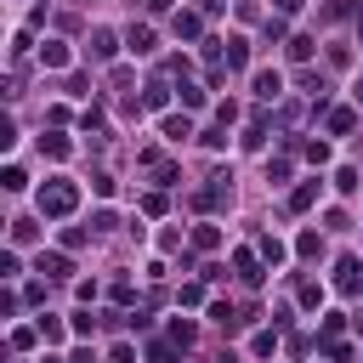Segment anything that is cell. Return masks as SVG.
<instances>
[{
  "instance_id": "cell-9",
  "label": "cell",
  "mask_w": 363,
  "mask_h": 363,
  "mask_svg": "<svg viewBox=\"0 0 363 363\" xmlns=\"http://www.w3.org/2000/svg\"><path fill=\"white\" fill-rule=\"evenodd\" d=\"M233 267H239V279H244V284H261V267H267V261H261L255 250H239V255H233Z\"/></svg>"
},
{
  "instance_id": "cell-2",
  "label": "cell",
  "mask_w": 363,
  "mask_h": 363,
  "mask_svg": "<svg viewBox=\"0 0 363 363\" xmlns=\"http://www.w3.org/2000/svg\"><path fill=\"white\" fill-rule=\"evenodd\" d=\"M335 290H341V295H357V290H363V261H357V255H341V261H335Z\"/></svg>"
},
{
  "instance_id": "cell-39",
  "label": "cell",
  "mask_w": 363,
  "mask_h": 363,
  "mask_svg": "<svg viewBox=\"0 0 363 363\" xmlns=\"http://www.w3.org/2000/svg\"><path fill=\"white\" fill-rule=\"evenodd\" d=\"M148 357H154V363H170V346H165V341H154V346H148Z\"/></svg>"
},
{
  "instance_id": "cell-40",
  "label": "cell",
  "mask_w": 363,
  "mask_h": 363,
  "mask_svg": "<svg viewBox=\"0 0 363 363\" xmlns=\"http://www.w3.org/2000/svg\"><path fill=\"white\" fill-rule=\"evenodd\" d=\"M148 6H154V12H170V0H148Z\"/></svg>"
},
{
  "instance_id": "cell-28",
  "label": "cell",
  "mask_w": 363,
  "mask_h": 363,
  "mask_svg": "<svg viewBox=\"0 0 363 363\" xmlns=\"http://www.w3.org/2000/svg\"><path fill=\"white\" fill-rule=\"evenodd\" d=\"M17 272H23V261H17V250H6L0 255V279H17Z\"/></svg>"
},
{
  "instance_id": "cell-4",
  "label": "cell",
  "mask_w": 363,
  "mask_h": 363,
  "mask_svg": "<svg viewBox=\"0 0 363 363\" xmlns=\"http://www.w3.org/2000/svg\"><path fill=\"white\" fill-rule=\"evenodd\" d=\"M255 97H261V103H279V97H284V74H279V68H261V74H255Z\"/></svg>"
},
{
  "instance_id": "cell-7",
  "label": "cell",
  "mask_w": 363,
  "mask_h": 363,
  "mask_svg": "<svg viewBox=\"0 0 363 363\" xmlns=\"http://www.w3.org/2000/svg\"><path fill=\"white\" fill-rule=\"evenodd\" d=\"M159 131H165V142H188V136H193V119H188V114H165Z\"/></svg>"
},
{
  "instance_id": "cell-17",
  "label": "cell",
  "mask_w": 363,
  "mask_h": 363,
  "mask_svg": "<svg viewBox=\"0 0 363 363\" xmlns=\"http://www.w3.org/2000/svg\"><path fill=\"white\" fill-rule=\"evenodd\" d=\"M357 125V108H329V136H346Z\"/></svg>"
},
{
  "instance_id": "cell-34",
  "label": "cell",
  "mask_w": 363,
  "mask_h": 363,
  "mask_svg": "<svg viewBox=\"0 0 363 363\" xmlns=\"http://www.w3.org/2000/svg\"><path fill=\"white\" fill-rule=\"evenodd\" d=\"M233 119H239V103H221V108H216V125H221V131L233 125Z\"/></svg>"
},
{
  "instance_id": "cell-41",
  "label": "cell",
  "mask_w": 363,
  "mask_h": 363,
  "mask_svg": "<svg viewBox=\"0 0 363 363\" xmlns=\"http://www.w3.org/2000/svg\"><path fill=\"white\" fill-rule=\"evenodd\" d=\"M352 329H357V335H363V312H352Z\"/></svg>"
},
{
  "instance_id": "cell-6",
  "label": "cell",
  "mask_w": 363,
  "mask_h": 363,
  "mask_svg": "<svg viewBox=\"0 0 363 363\" xmlns=\"http://www.w3.org/2000/svg\"><path fill=\"white\" fill-rule=\"evenodd\" d=\"M40 272H45V279H68V272H74V261L63 255V250H40V261H34Z\"/></svg>"
},
{
  "instance_id": "cell-33",
  "label": "cell",
  "mask_w": 363,
  "mask_h": 363,
  "mask_svg": "<svg viewBox=\"0 0 363 363\" xmlns=\"http://www.w3.org/2000/svg\"><path fill=\"white\" fill-rule=\"evenodd\" d=\"M74 335H91V329H97V318H91V312H74V324H68Z\"/></svg>"
},
{
  "instance_id": "cell-31",
  "label": "cell",
  "mask_w": 363,
  "mask_h": 363,
  "mask_svg": "<svg viewBox=\"0 0 363 363\" xmlns=\"http://www.w3.org/2000/svg\"><path fill=\"white\" fill-rule=\"evenodd\" d=\"M324 352H329L335 363H352V346H346V341H324Z\"/></svg>"
},
{
  "instance_id": "cell-30",
  "label": "cell",
  "mask_w": 363,
  "mask_h": 363,
  "mask_svg": "<svg viewBox=\"0 0 363 363\" xmlns=\"http://www.w3.org/2000/svg\"><path fill=\"white\" fill-rule=\"evenodd\" d=\"M335 188H341V193H352V188H357V170H352V165H341V170H335Z\"/></svg>"
},
{
  "instance_id": "cell-44",
  "label": "cell",
  "mask_w": 363,
  "mask_h": 363,
  "mask_svg": "<svg viewBox=\"0 0 363 363\" xmlns=\"http://www.w3.org/2000/svg\"><path fill=\"white\" fill-rule=\"evenodd\" d=\"M357 34H363V23H357Z\"/></svg>"
},
{
  "instance_id": "cell-8",
  "label": "cell",
  "mask_w": 363,
  "mask_h": 363,
  "mask_svg": "<svg viewBox=\"0 0 363 363\" xmlns=\"http://www.w3.org/2000/svg\"><path fill=\"white\" fill-rule=\"evenodd\" d=\"M318 193H324V182H301V188L290 193V210H295V216H306V210L318 205Z\"/></svg>"
},
{
  "instance_id": "cell-24",
  "label": "cell",
  "mask_w": 363,
  "mask_h": 363,
  "mask_svg": "<svg viewBox=\"0 0 363 363\" xmlns=\"http://www.w3.org/2000/svg\"><path fill=\"white\" fill-rule=\"evenodd\" d=\"M352 17V0H324V23H346Z\"/></svg>"
},
{
  "instance_id": "cell-14",
  "label": "cell",
  "mask_w": 363,
  "mask_h": 363,
  "mask_svg": "<svg viewBox=\"0 0 363 363\" xmlns=\"http://www.w3.org/2000/svg\"><path fill=\"white\" fill-rule=\"evenodd\" d=\"M40 148H45V159H68V154H74V142H68L63 131H52V136H40Z\"/></svg>"
},
{
  "instance_id": "cell-43",
  "label": "cell",
  "mask_w": 363,
  "mask_h": 363,
  "mask_svg": "<svg viewBox=\"0 0 363 363\" xmlns=\"http://www.w3.org/2000/svg\"><path fill=\"white\" fill-rule=\"evenodd\" d=\"M45 363H63V357H45Z\"/></svg>"
},
{
  "instance_id": "cell-26",
  "label": "cell",
  "mask_w": 363,
  "mask_h": 363,
  "mask_svg": "<svg viewBox=\"0 0 363 363\" xmlns=\"http://www.w3.org/2000/svg\"><path fill=\"white\" fill-rule=\"evenodd\" d=\"M182 108H205V91L193 80H182Z\"/></svg>"
},
{
  "instance_id": "cell-29",
  "label": "cell",
  "mask_w": 363,
  "mask_h": 363,
  "mask_svg": "<svg viewBox=\"0 0 363 363\" xmlns=\"http://www.w3.org/2000/svg\"><path fill=\"white\" fill-rule=\"evenodd\" d=\"M290 57H295V63H306V57H312V40H306V34H295V40H290Z\"/></svg>"
},
{
  "instance_id": "cell-22",
  "label": "cell",
  "mask_w": 363,
  "mask_h": 363,
  "mask_svg": "<svg viewBox=\"0 0 363 363\" xmlns=\"http://www.w3.org/2000/svg\"><path fill=\"white\" fill-rule=\"evenodd\" d=\"M142 103H148V108H165V103H170V85H165V80H154V85L142 91Z\"/></svg>"
},
{
  "instance_id": "cell-27",
  "label": "cell",
  "mask_w": 363,
  "mask_h": 363,
  "mask_svg": "<svg viewBox=\"0 0 363 363\" xmlns=\"http://www.w3.org/2000/svg\"><path fill=\"white\" fill-rule=\"evenodd\" d=\"M272 346H279V335H272V329H261V335H255V341H250V352H255V357H267V352H272Z\"/></svg>"
},
{
  "instance_id": "cell-20",
  "label": "cell",
  "mask_w": 363,
  "mask_h": 363,
  "mask_svg": "<svg viewBox=\"0 0 363 363\" xmlns=\"http://www.w3.org/2000/svg\"><path fill=\"white\" fill-rule=\"evenodd\" d=\"M193 335H199V329L188 324V318H176V324H170V346H182V352L193 346Z\"/></svg>"
},
{
  "instance_id": "cell-32",
  "label": "cell",
  "mask_w": 363,
  "mask_h": 363,
  "mask_svg": "<svg viewBox=\"0 0 363 363\" xmlns=\"http://www.w3.org/2000/svg\"><path fill=\"white\" fill-rule=\"evenodd\" d=\"M108 363H136V346H131V341H119V346L108 352Z\"/></svg>"
},
{
  "instance_id": "cell-10",
  "label": "cell",
  "mask_w": 363,
  "mask_h": 363,
  "mask_svg": "<svg viewBox=\"0 0 363 363\" xmlns=\"http://www.w3.org/2000/svg\"><path fill=\"white\" fill-rule=\"evenodd\" d=\"M68 57H74V52H68L63 40H45V45H40V63H45V68H68Z\"/></svg>"
},
{
  "instance_id": "cell-21",
  "label": "cell",
  "mask_w": 363,
  "mask_h": 363,
  "mask_svg": "<svg viewBox=\"0 0 363 363\" xmlns=\"http://www.w3.org/2000/svg\"><path fill=\"white\" fill-rule=\"evenodd\" d=\"M0 188H6V193H23V188H29V176H23V165H6V176H0Z\"/></svg>"
},
{
  "instance_id": "cell-37",
  "label": "cell",
  "mask_w": 363,
  "mask_h": 363,
  "mask_svg": "<svg viewBox=\"0 0 363 363\" xmlns=\"http://www.w3.org/2000/svg\"><path fill=\"white\" fill-rule=\"evenodd\" d=\"M301 306H324V290H318V284H301Z\"/></svg>"
},
{
  "instance_id": "cell-25",
  "label": "cell",
  "mask_w": 363,
  "mask_h": 363,
  "mask_svg": "<svg viewBox=\"0 0 363 363\" xmlns=\"http://www.w3.org/2000/svg\"><path fill=\"white\" fill-rule=\"evenodd\" d=\"M114 188H119V182H114L108 170H97V176H91V193H97V199H114Z\"/></svg>"
},
{
  "instance_id": "cell-35",
  "label": "cell",
  "mask_w": 363,
  "mask_h": 363,
  "mask_svg": "<svg viewBox=\"0 0 363 363\" xmlns=\"http://www.w3.org/2000/svg\"><path fill=\"white\" fill-rule=\"evenodd\" d=\"M306 159L312 165H329V142H306Z\"/></svg>"
},
{
  "instance_id": "cell-38",
  "label": "cell",
  "mask_w": 363,
  "mask_h": 363,
  "mask_svg": "<svg viewBox=\"0 0 363 363\" xmlns=\"http://www.w3.org/2000/svg\"><path fill=\"white\" fill-rule=\"evenodd\" d=\"M272 6H279V17H295V12L306 6V0H272Z\"/></svg>"
},
{
  "instance_id": "cell-13",
  "label": "cell",
  "mask_w": 363,
  "mask_h": 363,
  "mask_svg": "<svg viewBox=\"0 0 363 363\" xmlns=\"http://www.w3.org/2000/svg\"><path fill=\"white\" fill-rule=\"evenodd\" d=\"M221 63H227V68H244V63H250V40H244V34H239V40H227Z\"/></svg>"
},
{
  "instance_id": "cell-1",
  "label": "cell",
  "mask_w": 363,
  "mask_h": 363,
  "mask_svg": "<svg viewBox=\"0 0 363 363\" xmlns=\"http://www.w3.org/2000/svg\"><path fill=\"white\" fill-rule=\"evenodd\" d=\"M40 216H52V221H63V216H74V205H80V188H74V182L68 176H52V182H45V188H40Z\"/></svg>"
},
{
  "instance_id": "cell-42",
  "label": "cell",
  "mask_w": 363,
  "mask_h": 363,
  "mask_svg": "<svg viewBox=\"0 0 363 363\" xmlns=\"http://www.w3.org/2000/svg\"><path fill=\"white\" fill-rule=\"evenodd\" d=\"M352 97H357V108H363V74H357V91H352Z\"/></svg>"
},
{
  "instance_id": "cell-12",
  "label": "cell",
  "mask_w": 363,
  "mask_h": 363,
  "mask_svg": "<svg viewBox=\"0 0 363 363\" xmlns=\"http://www.w3.org/2000/svg\"><path fill=\"white\" fill-rule=\"evenodd\" d=\"M295 255L301 261H318V255H324V233H312V227H306V233L295 239Z\"/></svg>"
},
{
  "instance_id": "cell-16",
  "label": "cell",
  "mask_w": 363,
  "mask_h": 363,
  "mask_svg": "<svg viewBox=\"0 0 363 363\" xmlns=\"http://www.w3.org/2000/svg\"><path fill=\"white\" fill-rule=\"evenodd\" d=\"M40 341H45V346H63V341H68V329L57 324V318H52V312H45V318H40Z\"/></svg>"
},
{
  "instance_id": "cell-11",
  "label": "cell",
  "mask_w": 363,
  "mask_h": 363,
  "mask_svg": "<svg viewBox=\"0 0 363 363\" xmlns=\"http://www.w3.org/2000/svg\"><path fill=\"white\" fill-rule=\"evenodd\" d=\"M170 29H176V40H199L205 17H199V12H176V23H170Z\"/></svg>"
},
{
  "instance_id": "cell-18",
  "label": "cell",
  "mask_w": 363,
  "mask_h": 363,
  "mask_svg": "<svg viewBox=\"0 0 363 363\" xmlns=\"http://www.w3.org/2000/svg\"><path fill=\"white\" fill-rule=\"evenodd\" d=\"M244 148H267V114H255L244 125Z\"/></svg>"
},
{
  "instance_id": "cell-5",
  "label": "cell",
  "mask_w": 363,
  "mask_h": 363,
  "mask_svg": "<svg viewBox=\"0 0 363 363\" xmlns=\"http://www.w3.org/2000/svg\"><path fill=\"white\" fill-rule=\"evenodd\" d=\"M91 57H97V63H114V57H119V34H114V29H97V34H91Z\"/></svg>"
},
{
  "instance_id": "cell-19",
  "label": "cell",
  "mask_w": 363,
  "mask_h": 363,
  "mask_svg": "<svg viewBox=\"0 0 363 363\" xmlns=\"http://www.w3.org/2000/svg\"><path fill=\"white\" fill-rule=\"evenodd\" d=\"M125 45H131L136 57H148V52H154V29H131V34H125Z\"/></svg>"
},
{
  "instance_id": "cell-23",
  "label": "cell",
  "mask_w": 363,
  "mask_h": 363,
  "mask_svg": "<svg viewBox=\"0 0 363 363\" xmlns=\"http://www.w3.org/2000/svg\"><path fill=\"white\" fill-rule=\"evenodd\" d=\"M255 255H261L267 267H279V261H284V244H279V239H261V244H255Z\"/></svg>"
},
{
  "instance_id": "cell-3",
  "label": "cell",
  "mask_w": 363,
  "mask_h": 363,
  "mask_svg": "<svg viewBox=\"0 0 363 363\" xmlns=\"http://www.w3.org/2000/svg\"><path fill=\"white\" fill-rule=\"evenodd\" d=\"M227 199H233V188H227V176H210V188H199V199H193V205H199V210H221Z\"/></svg>"
},
{
  "instance_id": "cell-15",
  "label": "cell",
  "mask_w": 363,
  "mask_h": 363,
  "mask_svg": "<svg viewBox=\"0 0 363 363\" xmlns=\"http://www.w3.org/2000/svg\"><path fill=\"white\" fill-rule=\"evenodd\" d=\"M216 244H221V227L216 221H199L193 227V250H216Z\"/></svg>"
},
{
  "instance_id": "cell-36",
  "label": "cell",
  "mask_w": 363,
  "mask_h": 363,
  "mask_svg": "<svg viewBox=\"0 0 363 363\" xmlns=\"http://www.w3.org/2000/svg\"><path fill=\"white\" fill-rule=\"evenodd\" d=\"M205 301V284H182V306H199Z\"/></svg>"
}]
</instances>
